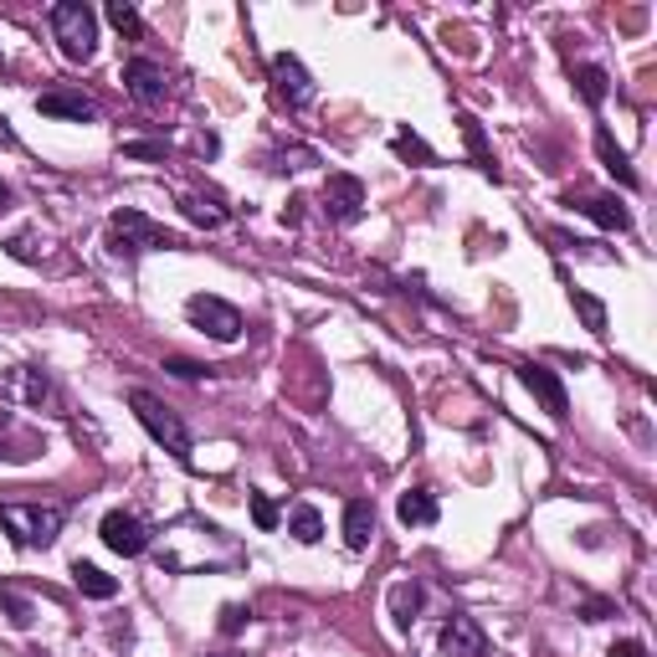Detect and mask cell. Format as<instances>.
Wrapping results in <instances>:
<instances>
[{"label":"cell","mask_w":657,"mask_h":657,"mask_svg":"<svg viewBox=\"0 0 657 657\" xmlns=\"http://www.w3.org/2000/svg\"><path fill=\"white\" fill-rule=\"evenodd\" d=\"M63 509L57 503H0V524L11 530L21 549H47L63 534Z\"/></svg>","instance_id":"1"},{"label":"cell","mask_w":657,"mask_h":657,"mask_svg":"<svg viewBox=\"0 0 657 657\" xmlns=\"http://www.w3.org/2000/svg\"><path fill=\"white\" fill-rule=\"evenodd\" d=\"M52 36H57V47H63L67 63H93L98 16L82 0H63V5H52Z\"/></svg>","instance_id":"2"},{"label":"cell","mask_w":657,"mask_h":657,"mask_svg":"<svg viewBox=\"0 0 657 657\" xmlns=\"http://www.w3.org/2000/svg\"><path fill=\"white\" fill-rule=\"evenodd\" d=\"M129 407H134V416L144 422V432L165 447V453L175 457V463H190V432H186V422L175 416L159 396H149V391H129Z\"/></svg>","instance_id":"3"},{"label":"cell","mask_w":657,"mask_h":657,"mask_svg":"<svg viewBox=\"0 0 657 657\" xmlns=\"http://www.w3.org/2000/svg\"><path fill=\"white\" fill-rule=\"evenodd\" d=\"M155 247H175V236L165 226L144 216V211H113L109 216V252L113 257H144Z\"/></svg>","instance_id":"4"},{"label":"cell","mask_w":657,"mask_h":657,"mask_svg":"<svg viewBox=\"0 0 657 657\" xmlns=\"http://www.w3.org/2000/svg\"><path fill=\"white\" fill-rule=\"evenodd\" d=\"M186 319L201 328V334L221 339V345H236V339H242V313H236L226 298H216V293H196V298H190Z\"/></svg>","instance_id":"5"},{"label":"cell","mask_w":657,"mask_h":657,"mask_svg":"<svg viewBox=\"0 0 657 657\" xmlns=\"http://www.w3.org/2000/svg\"><path fill=\"white\" fill-rule=\"evenodd\" d=\"M124 88H129V98H134L140 109H159L165 93H170V73H165L159 63H149V57H134V63L124 67Z\"/></svg>","instance_id":"6"},{"label":"cell","mask_w":657,"mask_h":657,"mask_svg":"<svg viewBox=\"0 0 657 657\" xmlns=\"http://www.w3.org/2000/svg\"><path fill=\"white\" fill-rule=\"evenodd\" d=\"M365 211V186L355 175H328L324 180V216L334 226H349V221H360Z\"/></svg>","instance_id":"7"},{"label":"cell","mask_w":657,"mask_h":657,"mask_svg":"<svg viewBox=\"0 0 657 657\" xmlns=\"http://www.w3.org/2000/svg\"><path fill=\"white\" fill-rule=\"evenodd\" d=\"M272 88H278V98L288 109H309L313 103V78L293 52H278V57H272Z\"/></svg>","instance_id":"8"},{"label":"cell","mask_w":657,"mask_h":657,"mask_svg":"<svg viewBox=\"0 0 657 657\" xmlns=\"http://www.w3.org/2000/svg\"><path fill=\"white\" fill-rule=\"evenodd\" d=\"M98 534H103V545H109L113 555H124V560H134V555H144V549H149V530H144L134 514H124V509L103 514Z\"/></svg>","instance_id":"9"},{"label":"cell","mask_w":657,"mask_h":657,"mask_svg":"<svg viewBox=\"0 0 657 657\" xmlns=\"http://www.w3.org/2000/svg\"><path fill=\"white\" fill-rule=\"evenodd\" d=\"M519 380L530 386L534 401H539V407H545L549 416H555V422H565V416H570V396H565L560 376H555L549 365H534V360H530V365H519Z\"/></svg>","instance_id":"10"},{"label":"cell","mask_w":657,"mask_h":657,"mask_svg":"<svg viewBox=\"0 0 657 657\" xmlns=\"http://www.w3.org/2000/svg\"><path fill=\"white\" fill-rule=\"evenodd\" d=\"M0 391L16 396L21 407H47V401H52V380H47V370H36V365H16V370H5Z\"/></svg>","instance_id":"11"},{"label":"cell","mask_w":657,"mask_h":657,"mask_svg":"<svg viewBox=\"0 0 657 657\" xmlns=\"http://www.w3.org/2000/svg\"><path fill=\"white\" fill-rule=\"evenodd\" d=\"M442 653L447 657H488V637L472 616H453L442 626Z\"/></svg>","instance_id":"12"},{"label":"cell","mask_w":657,"mask_h":657,"mask_svg":"<svg viewBox=\"0 0 657 657\" xmlns=\"http://www.w3.org/2000/svg\"><path fill=\"white\" fill-rule=\"evenodd\" d=\"M36 109L52 113V119H73V124H93L98 119V103L82 93H67V88H52V93L36 98Z\"/></svg>","instance_id":"13"},{"label":"cell","mask_w":657,"mask_h":657,"mask_svg":"<svg viewBox=\"0 0 657 657\" xmlns=\"http://www.w3.org/2000/svg\"><path fill=\"white\" fill-rule=\"evenodd\" d=\"M370 539H376V503L349 499L345 503V545L349 549H370Z\"/></svg>","instance_id":"14"},{"label":"cell","mask_w":657,"mask_h":657,"mask_svg":"<svg viewBox=\"0 0 657 657\" xmlns=\"http://www.w3.org/2000/svg\"><path fill=\"white\" fill-rule=\"evenodd\" d=\"M580 211H586L595 226H606V232H626V226H632V216H626V205L616 201V196H586Z\"/></svg>","instance_id":"15"},{"label":"cell","mask_w":657,"mask_h":657,"mask_svg":"<svg viewBox=\"0 0 657 657\" xmlns=\"http://www.w3.org/2000/svg\"><path fill=\"white\" fill-rule=\"evenodd\" d=\"M73 586H78L82 595H93V601H113V595H119V580L103 576V570H98V565H88V560L73 565Z\"/></svg>","instance_id":"16"},{"label":"cell","mask_w":657,"mask_h":657,"mask_svg":"<svg viewBox=\"0 0 657 657\" xmlns=\"http://www.w3.org/2000/svg\"><path fill=\"white\" fill-rule=\"evenodd\" d=\"M396 514H401V524H437V493H426V488H411V493H401Z\"/></svg>","instance_id":"17"},{"label":"cell","mask_w":657,"mask_h":657,"mask_svg":"<svg viewBox=\"0 0 657 657\" xmlns=\"http://www.w3.org/2000/svg\"><path fill=\"white\" fill-rule=\"evenodd\" d=\"M288 534H293L298 545H319V539H324V514H319L313 503H293V514H288Z\"/></svg>","instance_id":"18"},{"label":"cell","mask_w":657,"mask_h":657,"mask_svg":"<svg viewBox=\"0 0 657 657\" xmlns=\"http://www.w3.org/2000/svg\"><path fill=\"white\" fill-rule=\"evenodd\" d=\"M422 586L416 580H401V586H391V616H396V626H411L416 622V611H422Z\"/></svg>","instance_id":"19"},{"label":"cell","mask_w":657,"mask_h":657,"mask_svg":"<svg viewBox=\"0 0 657 657\" xmlns=\"http://www.w3.org/2000/svg\"><path fill=\"white\" fill-rule=\"evenodd\" d=\"M595 149H601V159H606V170L616 175V180H622L626 190H637V170H632V159H626L622 149H616V140H611L606 129H601V134H595Z\"/></svg>","instance_id":"20"},{"label":"cell","mask_w":657,"mask_h":657,"mask_svg":"<svg viewBox=\"0 0 657 657\" xmlns=\"http://www.w3.org/2000/svg\"><path fill=\"white\" fill-rule=\"evenodd\" d=\"M576 88H580V98H586V103H591V109H601V103H606V73H601V67H576Z\"/></svg>","instance_id":"21"},{"label":"cell","mask_w":657,"mask_h":657,"mask_svg":"<svg viewBox=\"0 0 657 657\" xmlns=\"http://www.w3.org/2000/svg\"><path fill=\"white\" fill-rule=\"evenodd\" d=\"M180 211H186L196 226H205V232H216L221 221H226V211H221L216 201H201V196H186V201H180Z\"/></svg>","instance_id":"22"},{"label":"cell","mask_w":657,"mask_h":657,"mask_svg":"<svg viewBox=\"0 0 657 657\" xmlns=\"http://www.w3.org/2000/svg\"><path fill=\"white\" fill-rule=\"evenodd\" d=\"M0 606L11 611V626H21V632H26V626H32V601H26V595L16 591V586H0Z\"/></svg>","instance_id":"23"},{"label":"cell","mask_w":657,"mask_h":657,"mask_svg":"<svg viewBox=\"0 0 657 657\" xmlns=\"http://www.w3.org/2000/svg\"><path fill=\"white\" fill-rule=\"evenodd\" d=\"M576 298V313L586 319V328L591 334H606V309H601V298H591V293H570Z\"/></svg>","instance_id":"24"},{"label":"cell","mask_w":657,"mask_h":657,"mask_svg":"<svg viewBox=\"0 0 657 657\" xmlns=\"http://www.w3.org/2000/svg\"><path fill=\"white\" fill-rule=\"evenodd\" d=\"M396 155L401 159H416V165H432V149H426V140H416V134H411V129H401V134H396Z\"/></svg>","instance_id":"25"},{"label":"cell","mask_w":657,"mask_h":657,"mask_svg":"<svg viewBox=\"0 0 657 657\" xmlns=\"http://www.w3.org/2000/svg\"><path fill=\"white\" fill-rule=\"evenodd\" d=\"M109 21H113V26H119V32H124V36H140V32H144L140 11H134L129 0H113V5H109Z\"/></svg>","instance_id":"26"},{"label":"cell","mask_w":657,"mask_h":657,"mask_svg":"<svg viewBox=\"0 0 657 657\" xmlns=\"http://www.w3.org/2000/svg\"><path fill=\"white\" fill-rule=\"evenodd\" d=\"M252 524L257 530H278V503L267 499V493H252Z\"/></svg>","instance_id":"27"},{"label":"cell","mask_w":657,"mask_h":657,"mask_svg":"<svg viewBox=\"0 0 657 657\" xmlns=\"http://www.w3.org/2000/svg\"><path fill=\"white\" fill-rule=\"evenodd\" d=\"M463 134H468V144H472V155H478V165H483V170L493 175V159H488V149H483V129H478V119H472V113H463Z\"/></svg>","instance_id":"28"},{"label":"cell","mask_w":657,"mask_h":657,"mask_svg":"<svg viewBox=\"0 0 657 657\" xmlns=\"http://www.w3.org/2000/svg\"><path fill=\"white\" fill-rule=\"evenodd\" d=\"M165 370H170V376H180V380H201L205 376V365L180 360V355H170V360H165Z\"/></svg>","instance_id":"29"},{"label":"cell","mask_w":657,"mask_h":657,"mask_svg":"<svg viewBox=\"0 0 657 657\" xmlns=\"http://www.w3.org/2000/svg\"><path fill=\"white\" fill-rule=\"evenodd\" d=\"M606 657H647V647H642V642H632V637H622V642H611Z\"/></svg>","instance_id":"30"},{"label":"cell","mask_w":657,"mask_h":657,"mask_svg":"<svg viewBox=\"0 0 657 657\" xmlns=\"http://www.w3.org/2000/svg\"><path fill=\"white\" fill-rule=\"evenodd\" d=\"M11 257H21V263H32L36 252H32V236H16V242H11Z\"/></svg>","instance_id":"31"},{"label":"cell","mask_w":657,"mask_h":657,"mask_svg":"<svg viewBox=\"0 0 657 657\" xmlns=\"http://www.w3.org/2000/svg\"><path fill=\"white\" fill-rule=\"evenodd\" d=\"M242 616H247L242 606H226V622H221V632H236V626H242Z\"/></svg>","instance_id":"32"},{"label":"cell","mask_w":657,"mask_h":657,"mask_svg":"<svg viewBox=\"0 0 657 657\" xmlns=\"http://www.w3.org/2000/svg\"><path fill=\"white\" fill-rule=\"evenodd\" d=\"M129 155H144V159H159L165 149H155V144H129Z\"/></svg>","instance_id":"33"},{"label":"cell","mask_w":657,"mask_h":657,"mask_svg":"<svg viewBox=\"0 0 657 657\" xmlns=\"http://www.w3.org/2000/svg\"><path fill=\"white\" fill-rule=\"evenodd\" d=\"M5 201H11V190H5V186H0V205H5Z\"/></svg>","instance_id":"34"},{"label":"cell","mask_w":657,"mask_h":657,"mask_svg":"<svg viewBox=\"0 0 657 657\" xmlns=\"http://www.w3.org/2000/svg\"><path fill=\"white\" fill-rule=\"evenodd\" d=\"M36 657H47V653H36Z\"/></svg>","instance_id":"35"}]
</instances>
